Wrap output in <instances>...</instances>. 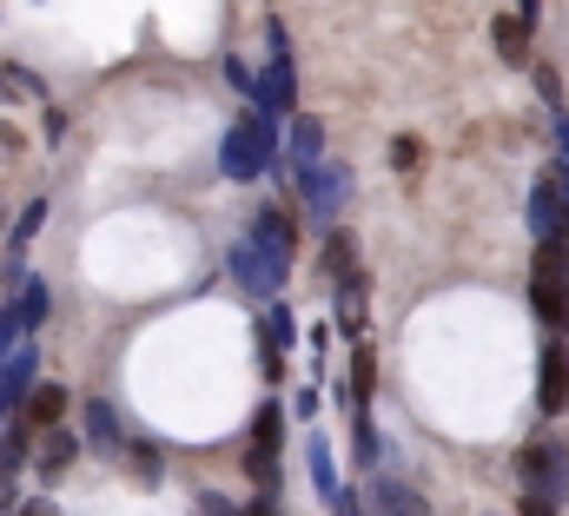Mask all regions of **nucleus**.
<instances>
[{
	"label": "nucleus",
	"mask_w": 569,
	"mask_h": 516,
	"mask_svg": "<svg viewBox=\"0 0 569 516\" xmlns=\"http://www.w3.org/2000/svg\"><path fill=\"white\" fill-rule=\"evenodd\" d=\"M490 47H497L503 67H530V20H523V13H497Z\"/></svg>",
	"instance_id": "8"
},
{
	"label": "nucleus",
	"mask_w": 569,
	"mask_h": 516,
	"mask_svg": "<svg viewBox=\"0 0 569 516\" xmlns=\"http://www.w3.org/2000/svg\"><path fill=\"white\" fill-rule=\"evenodd\" d=\"M543 385H537V404H543V417H563L569 410V351L563 345H543V371H537Z\"/></svg>",
	"instance_id": "6"
},
{
	"label": "nucleus",
	"mask_w": 569,
	"mask_h": 516,
	"mask_svg": "<svg viewBox=\"0 0 569 516\" xmlns=\"http://www.w3.org/2000/svg\"><path fill=\"white\" fill-rule=\"evenodd\" d=\"M60 410H67V390H60V385H40V390H33V404H27V424H53Z\"/></svg>",
	"instance_id": "16"
},
{
	"label": "nucleus",
	"mask_w": 569,
	"mask_h": 516,
	"mask_svg": "<svg viewBox=\"0 0 569 516\" xmlns=\"http://www.w3.org/2000/svg\"><path fill=\"white\" fill-rule=\"evenodd\" d=\"M517 484L537 497V504H563L569 497V444L563 437H530L523 450H517Z\"/></svg>",
	"instance_id": "1"
},
{
	"label": "nucleus",
	"mask_w": 569,
	"mask_h": 516,
	"mask_svg": "<svg viewBox=\"0 0 569 516\" xmlns=\"http://www.w3.org/2000/svg\"><path fill=\"white\" fill-rule=\"evenodd\" d=\"M550 179H557V192H563V206H569V159H557V166H550Z\"/></svg>",
	"instance_id": "23"
},
{
	"label": "nucleus",
	"mask_w": 569,
	"mask_h": 516,
	"mask_svg": "<svg viewBox=\"0 0 569 516\" xmlns=\"http://www.w3.org/2000/svg\"><path fill=\"white\" fill-rule=\"evenodd\" d=\"M199 510H206V516H232V510H226V504H219V497H206V504H199Z\"/></svg>",
	"instance_id": "24"
},
{
	"label": "nucleus",
	"mask_w": 569,
	"mask_h": 516,
	"mask_svg": "<svg viewBox=\"0 0 569 516\" xmlns=\"http://www.w3.org/2000/svg\"><path fill=\"white\" fill-rule=\"evenodd\" d=\"M318 146H325V127H318V120H298V127H291V166H298V172L318 166Z\"/></svg>",
	"instance_id": "13"
},
{
	"label": "nucleus",
	"mask_w": 569,
	"mask_h": 516,
	"mask_svg": "<svg viewBox=\"0 0 569 516\" xmlns=\"http://www.w3.org/2000/svg\"><path fill=\"white\" fill-rule=\"evenodd\" d=\"M537 87H543V100H550V107L563 100V87H557V73H550V67H537Z\"/></svg>",
	"instance_id": "22"
},
{
	"label": "nucleus",
	"mask_w": 569,
	"mask_h": 516,
	"mask_svg": "<svg viewBox=\"0 0 569 516\" xmlns=\"http://www.w3.org/2000/svg\"><path fill=\"white\" fill-rule=\"evenodd\" d=\"M87 430H93L100 444H120V437H113V410H100V404H93V417H87Z\"/></svg>",
	"instance_id": "21"
},
{
	"label": "nucleus",
	"mask_w": 569,
	"mask_h": 516,
	"mask_svg": "<svg viewBox=\"0 0 569 516\" xmlns=\"http://www.w3.org/2000/svg\"><path fill=\"white\" fill-rule=\"evenodd\" d=\"M298 186H305V199H311V219H331L351 179H345V166H305V172H298Z\"/></svg>",
	"instance_id": "5"
},
{
	"label": "nucleus",
	"mask_w": 569,
	"mask_h": 516,
	"mask_svg": "<svg viewBox=\"0 0 569 516\" xmlns=\"http://www.w3.org/2000/svg\"><path fill=\"white\" fill-rule=\"evenodd\" d=\"M40 464H47V470H67V464H73V437H53V444H47V457H40Z\"/></svg>",
	"instance_id": "19"
},
{
	"label": "nucleus",
	"mask_w": 569,
	"mask_h": 516,
	"mask_svg": "<svg viewBox=\"0 0 569 516\" xmlns=\"http://www.w3.org/2000/svg\"><path fill=\"white\" fill-rule=\"evenodd\" d=\"M537 278H557V285H569V232L537 239Z\"/></svg>",
	"instance_id": "12"
},
{
	"label": "nucleus",
	"mask_w": 569,
	"mask_h": 516,
	"mask_svg": "<svg viewBox=\"0 0 569 516\" xmlns=\"http://www.w3.org/2000/svg\"><path fill=\"white\" fill-rule=\"evenodd\" d=\"M530 226H537V239L569 232V206H563V192H557V179H537L530 186Z\"/></svg>",
	"instance_id": "7"
},
{
	"label": "nucleus",
	"mask_w": 569,
	"mask_h": 516,
	"mask_svg": "<svg viewBox=\"0 0 569 516\" xmlns=\"http://www.w3.org/2000/svg\"><path fill=\"white\" fill-rule=\"evenodd\" d=\"M378 510L385 516H430V504L418 490H405V484H385V490H378Z\"/></svg>",
	"instance_id": "14"
},
{
	"label": "nucleus",
	"mask_w": 569,
	"mask_h": 516,
	"mask_svg": "<svg viewBox=\"0 0 569 516\" xmlns=\"http://www.w3.org/2000/svg\"><path fill=\"white\" fill-rule=\"evenodd\" d=\"M391 166H398V172H418V166H425V146H418L411 132H405V139H391Z\"/></svg>",
	"instance_id": "17"
},
{
	"label": "nucleus",
	"mask_w": 569,
	"mask_h": 516,
	"mask_svg": "<svg viewBox=\"0 0 569 516\" xmlns=\"http://www.w3.org/2000/svg\"><path fill=\"white\" fill-rule=\"evenodd\" d=\"M530 305H537L543 325H557V331L569 325V285H557V278H537V285H530Z\"/></svg>",
	"instance_id": "11"
},
{
	"label": "nucleus",
	"mask_w": 569,
	"mask_h": 516,
	"mask_svg": "<svg viewBox=\"0 0 569 516\" xmlns=\"http://www.w3.org/2000/svg\"><path fill=\"white\" fill-rule=\"evenodd\" d=\"M311 477H318V490L331 497V457H325V444H318V437H311Z\"/></svg>",
	"instance_id": "20"
},
{
	"label": "nucleus",
	"mask_w": 569,
	"mask_h": 516,
	"mask_svg": "<svg viewBox=\"0 0 569 516\" xmlns=\"http://www.w3.org/2000/svg\"><path fill=\"white\" fill-rule=\"evenodd\" d=\"M27 516H53V510H47V504H40V510H27Z\"/></svg>",
	"instance_id": "25"
},
{
	"label": "nucleus",
	"mask_w": 569,
	"mask_h": 516,
	"mask_svg": "<svg viewBox=\"0 0 569 516\" xmlns=\"http://www.w3.org/2000/svg\"><path fill=\"white\" fill-rule=\"evenodd\" d=\"M338 285V325L358 338L365 331V311H371V298H365V271H345V278H331Z\"/></svg>",
	"instance_id": "9"
},
{
	"label": "nucleus",
	"mask_w": 569,
	"mask_h": 516,
	"mask_svg": "<svg viewBox=\"0 0 569 516\" xmlns=\"http://www.w3.org/2000/svg\"><path fill=\"white\" fill-rule=\"evenodd\" d=\"M351 450H358V457H365V464H371V457H378V430H371V424H365V417H358V430H351Z\"/></svg>",
	"instance_id": "18"
},
{
	"label": "nucleus",
	"mask_w": 569,
	"mask_h": 516,
	"mask_svg": "<svg viewBox=\"0 0 569 516\" xmlns=\"http://www.w3.org/2000/svg\"><path fill=\"white\" fill-rule=\"evenodd\" d=\"M252 246H266V252H279V258H291V252H298V232H291V219H284L279 206L252 219Z\"/></svg>",
	"instance_id": "10"
},
{
	"label": "nucleus",
	"mask_w": 569,
	"mask_h": 516,
	"mask_svg": "<svg viewBox=\"0 0 569 516\" xmlns=\"http://www.w3.org/2000/svg\"><path fill=\"white\" fill-rule=\"evenodd\" d=\"M232 271H239V285H246V291H279V285H284V271H291V258L266 252V246H239Z\"/></svg>",
	"instance_id": "4"
},
{
	"label": "nucleus",
	"mask_w": 569,
	"mask_h": 516,
	"mask_svg": "<svg viewBox=\"0 0 569 516\" xmlns=\"http://www.w3.org/2000/svg\"><path fill=\"white\" fill-rule=\"evenodd\" d=\"M279 430H284V410L279 404H266V410L252 417V450H246V470L259 477L266 497L279 490Z\"/></svg>",
	"instance_id": "3"
},
{
	"label": "nucleus",
	"mask_w": 569,
	"mask_h": 516,
	"mask_svg": "<svg viewBox=\"0 0 569 516\" xmlns=\"http://www.w3.org/2000/svg\"><path fill=\"white\" fill-rule=\"evenodd\" d=\"M371 378H378V358H371V345H358L351 351V397L358 404H371Z\"/></svg>",
	"instance_id": "15"
},
{
	"label": "nucleus",
	"mask_w": 569,
	"mask_h": 516,
	"mask_svg": "<svg viewBox=\"0 0 569 516\" xmlns=\"http://www.w3.org/2000/svg\"><path fill=\"white\" fill-rule=\"evenodd\" d=\"M272 152H279V127L266 113H252V120H239L226 132L219 166H226V179H259V172H272Z\"/></svg>",
	"instance_id": "2"
}]
</instances>
